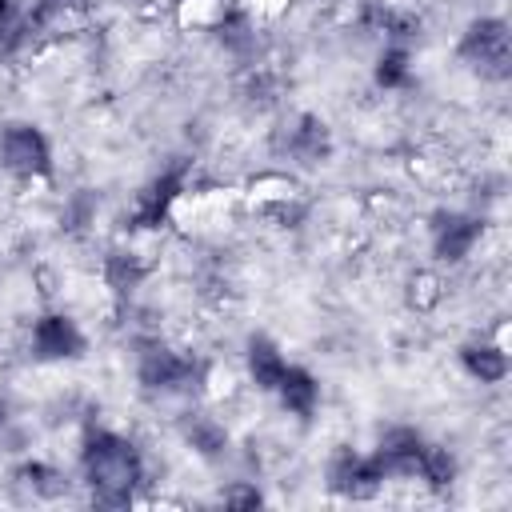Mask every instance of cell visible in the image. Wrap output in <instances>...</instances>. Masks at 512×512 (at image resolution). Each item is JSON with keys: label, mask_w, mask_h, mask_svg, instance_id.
I'll return each mask as SVG.
<instances>
[{"label": "cell", "mask_w": 512, "mask_h": 512, "mask_svg": "<svg viewBox=\"0 0 512 512\" xmlns=\"http://www.w3.org/2000/svg\"><path fill=\"white\" fill-rule=\"evenodd\" d=\"M80 472H84V484L100 508H128L136 500L140 480H144V460L128 436L96 428L84 436Z\"/></svg>", "instance_id": "1"}, {"label": "cell", "mask_w": 512, "mask_h": 512, "mask_svg": "<svg viewBox=\"0 0 512 512\" xmlns=\"http://www.w3.org/2000/svg\"><path fill=\"white\" fill-rule=\"evenodd\" d=\"M208 364L192 352L168 344H144L136 356V380L152 396H196L204 388Z\"/></svg>", "instance_id": "2"}, {"label": "cell", "mask_w": 512, "mask_h": 512, "mask_svg": "<svg viewBox=\"0 0 512 512\" xmlns=\"http://www.w3.org/2000/svg\"><path fill=\"white\" fill-rule=\"evenodd\" d=\"M456 56L472 76H480L488 84H504L512 76V32H508V20L504 16H476L460 36Z\"/></svg>", "instance_id": "3"}, {"label": "cell", "mask_w": 512, "mask_h": 512, "mask_svg": "<svg viewBox=\"0 0 512 512\" xmlns=\"http://www.w3.org/2000/svg\"><path fill=\"white\" fill-rule=\"evenodd\" d=\"M0 168L20 176V180H40L52 172V144L48 136L28 124V120H12L0 128Z\"/></svg>", "instance_id": "4"}, {"label": "cell", "mask_w": 512, "mask_h": 512, "mask_svg": "<svg viewBox=\"0 0 512 512\" xmlns=\"http://www.w3.org/2000/svg\"><path fill=\"white\" fill-rule=\"evenodd\" d=\"M484 236V216L476 212H460V208H440L428 220V240H432V256L440 264H460L472 256V248Z\"/></svg>", "instance_id": "5"}, {"label": "cell", "mask_w": 512, "mask_h": 512, "mask_svg": "<svg viewBox=\"0 0 512 512\" xmlns=\"http://www.w3.org/2000/svg\"><path fill=\"white\" fill-rule=\"evenodd\" d=\"M188 160L184 156H176L160 176H152L148 184H144V192H136V204H132V212H128V228H160L164 220H168V212H172V204L180 200V192H184V180H188Z\"/></svg>", "instance_id": "6"}, {"label": "cell", "mask_w": 512, "mask_h": 512, "mask_svg": "<svg viewBox=\"0 0 512 512\" xmlns=\"http://www.w3.org/2000/svg\"><path fill=\"white\" fill-rule=\"evenodd\" d=\"M276 152L296 164H324L332 156V132L320 116L300 112L276 132Z\"/></svg>", "instance_id": "7"}, {"label": "cell", "mask_w": 512, "mask_h": 512, "mask_svg": "<svg viewBox=\"0 0 512 512\" xmlns=\"http://www.w3.org/2000/svg\"><path fill=\"white\" fill-rule=\"evenodd\" d=\"M88 340L80 332V324L64 312H44L36 324H32V356L52 364V360H76L84 356Z\"/></svg>", "instance_id": "8"}, {"label": "cell", "mask_w": 512, "mask_h": 512, "mask_svg": "<svg viewBox=\"0 0 512 512\" xmlns=\"http://www.w3.org/2000/svg\"><path fill=\"white\" fill-rule=\"evenodd\" d=\"M380 484H384V476H380L372 452L360 456V452H352V448H340V452L328 460V488H332L336 496L372 500V496L380 492Z\"/></svg>", "instance_id": "9"}, {"label": "cell", "mask_w": 512, "mask_h": 512, "mask_svg": "<svg viewBox=\"0 0 512 512\" xmlns=\"http://www.w3.org/2000/svg\"><path fill=\"white\" fill-rule=\"evenodd\" d=\"M424 448H428V440H424L416 428L396 424V428H388V432L380 436L372 460H376V468H380L384 480H392V476H416Z\"/></svg>", "instance_id": "10"}, {"label": "cell", "mask_w": 512, "mask_h": 512, "mask_svg": "<svg viewBox=\"0 0 512 512\" xmlns=\"http://www.w3.org/2000/svg\"><path fill=\"white\" fill-rule=\"evenodd\" d=\"M272 392H276L280 404H284L292 416H300V420H308V416L316 412V404H320V380H316L308 368H300V364H288Z\"/></svg>", "instance_id": "11"}, {"label": "cell", "mask_w": 512, "mask_h": 512, "mask_svg": "<svg viewBox=\"0 0 512 512\" xmlns=\"http://www.w3.org/2000/svg\"><path fill=\"white\" fill-rule=\"evenodd\" d=\"M244 360H248V376H252V384H256L260 392H272L276 380H280L284 368H288L280 344H276L272 336H264V332H252V336H248V352H244Z\"/></svg>", "instance_id": "12"}, {"label": "cell", "mask_w": 512, "mask_h": 512, "mask_svg": "<svg viewBox=\"0 0 512 512\" xmlns=\"http://www.w3.org/2000/svg\"><path fill=\"white\" fill-rule=\"evenodd\" d=\"M180 436H184V444H188L196 456H204V460H220V456L228 452V428H224L216 416H208V412H188V416L180 420Z\"/></svg>", "instance_id": "13"}, {"label": "cell", "mask_w": 512, "mask_h": 512, "mask_svg": "<svg viewBox=\"0 0 512 512\" xmlns=\"http://www.w3.org/2000/svg\"><path fill=\"white\" fill-rule=\"evenodd\" d=\"M460 364L472 380L480 384H500L508 376V352L504 344H488V340H468L460 348Z\"/></svg>", "instance_id": "14"}, {"label": "cell", "mask_w": 512, "mask_h": 512, "mask_svg": "<svg viewBox=\"0 0 512 512\" xmlns=\"http://www.w3.org/2000/svg\"><path fill=\"white\" fill-rule=\"evenodd\" d=\"M376 88H384V92H396V88H408L412 84V52H408V44H384V52H380V60H376Z\"/></svg>", "instance_id": "15"}, {"label": "cell", "mask_w": 512, "mask_h": 512, "mask_svg": "<svg viewBox=\"0 0 512 512\" xmlns=\"http://www.w3.org/2000/svg\"><path fill=\"white\" fill-rule=\"evenodd\" d=\"M104 280L116 296H132L144 280V260L136 252H108L104 256Z\"/></svg>", "instance_id": "16"}, {"label": "cell", "mask_w": 512, "mask_h": 512, "mask_svg": "<svg viewBox=\"0 0 512 512\" xmlns=\"http://www.w3.org/2000/svg\"><path fill=\"white\" fill-rule=\"evenodd\" d=\"M428 488H436V492H444L452 480H456V456L448 452V448H440V444H428L424 448V456H420V472H416Z\"/></svg>", "instance_id": "17"}, {"label": "cell", "mask_w": 512, "mask_h": 512, "mask_svg": "<svg viewBox=\"0 0 512 512\" xmlns=\"http://www.w3.org/2000/svg\"><path fill=\"white\" fill-rule=\"evenodd\" d=\"M28 40V0H0V48L12 52Z\"/></svg>", "instance_id": "18"}, {"label": "cell", "mask_w": 512, "mask_h": 512, "mask_svg": "<svg viewBox=\"0 0 512 512\" xmlns=\"http://www.w3.org/2000/svg\"><path fill=\"white\" fill-rule=\"evenodd\" d=\"M16 480H24V484L32 488V496H44V500L68 492V476L56 472V468H48V464H24V468L16 472Z\"/></svg>", "instance_id": "19"}, {"label": "cell", "mask_w": 512, "mask_h": 512, "mask_svg": "<svg viewBox=\"0 0 512 512\" xmlns=\"http://www.w3.org/2000/svg\"><path fill=\"white\" fill-rule=\"evenodd\" d=\"M92 220H96V192H88V188L72 192V196H68V204H64L60 224H64L68 232H84Z\"/></svg>", "instance_id": "20"}, {"label": "cell", "mask_w": 512, "mask_h": 512, "mask_svg": "<svg viewBox=\"0 0 512 512\" xmlns=\"http://www.w3.org/2000/svg\"><path fill=\"white\" fill-rule=\"evenodd\" d=\"M224 504H228V508H260L264 496H260L256 484H232V488L224 492Z\"/></svg>", "instance_id": "21"}]
</instances>
